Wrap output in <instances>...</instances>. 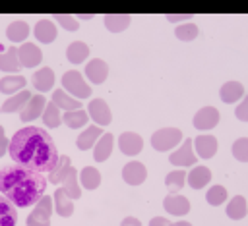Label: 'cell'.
Wrapping results in <instances>:
<instances>
[{"instance_id":"obj_5","label":"cell","mask_w":248,"mask_h":226,"mask_svg":"<svg viewBox=\"0 0 248 226\" xmlns=\"http://www.w3.org/2000/svg\"><path fill=\"white\" fill-rule=\"evenodd\" d=\"M52 211H54V199L48 195H43L39 203L35 205V209L29 212L25 226H50Z\"/></svg>"},{"instance_id":"obj_9","label":"cell","mask_w":248,"mask_h":226,"mask_svg":"<svg viewBox=\"0 0 248 226\" xmlns=\"http://www.w3.org/2000/svg\"><path fill=\"white\" fill-rule=\"evenodd\" d=\"M87 112H89V118H93L97 126H108L112 122L110 108L103 99H91L87 104Z\"/></svg>"},{"instance_id":"obj_4","label":"cell","mask_w":248,"mask_h":226,"mask_svg":"<svg viewBox=\"0 0 248 226\" xmlns=\"http://www.w3.org/2000/svg\"><path fill=\"white\" fill-rule=\"evenodd\" d=\"M182 141V131L178 127H161L151 135V147L155 151H170Z\"/></svg>"},{"instance_id":"obj_15","label":"cell","mask_w":248,"mask_h":226,"mask_svg":"<svg viewBox=\"0 0 248 226\" xmlns=\"http://www.w3.org/2000/svg\"><path fill=\"white\" fill-rule=\"evenodd\" d=\"M85 75H87V79H89L91 83H95V85L105 83V79H107V75H108V66H107V62L101 60V58L89 60L87 66H85Z\"/></svg>"},{"instance_id":"obj_37","label":"cell","mask_w":248,"mask_h":226,"mask_svg":"<svg viewBox=\"0 0 248 226\" xmlns=\"http://www.w3.org/2000/svg\"><path fill=\"white\" fill-rule=\"evenodd\" d=\"M186 176H188V174H186L184 170H172V172H169L167 178H165L167 189H169L170 193L180 191V189L184 187V184H186Z\"/></svg>"},{"instance_id":"obj_7","label":"cell","mask_w":248,"mask_h":226,"mask_svg":"<svg viewBox=\"0 0 248 226\" xmlns=\"http://www.w3.org/2000/svg\"><path fill=\"white\" fill-rule=\"evenodd\" d=\"M192 124H194V127L200 129V131L213 129V127L219 124V110H217L215 106H203V108H200V110L194 114Z\"/></svg>"},{"instance_id":"obj_14","label":"cell","mask_w":248,"mask_h":226,"mask_svg":"<svg viewBox=\"0 0 248 226\" xmlns=\"http://www.w3.org/2000/svg\"><path fill=\"white\" fill-rule=\"evenodd\" d=\"M217 137L215 135H209V133H202L194 139V149L198 153L200 158H211L215 156L217 153Z\"/></svg>"},{"instance_id":"obj_32","label":"cell","mask_w":248,"mask_h":226,"mask_svg":"<svg viewBox=\"0 0 248 226\" xmlns=\"http://www.w3.org/2000/svg\"><path fill=\"white\" fill-rule=\"evenodd\" d=\"M25 77L23 75H6L0 79V93L2 95H16L17 91H23Z\"/></svg>"},{"instance_id":"obj_21","label":"cell","mask_w":248,"mask_h":226,"mask_svg":"<svg viewBox=\"0 0 248 226\" xmlns=\"http://www.w3.org/2000/svg\"><path fill=\"white\" fill-rule=\"evenodd\" d=\"M52 102H54L60 110H64V112L79 110V108H81V100L76 99V97H72V95L66 93L64 89H56V91L52 93Z\"/></svg>"},{"instance_id":"obj_35","label":"cell","mask_w":248,"mask_h":226,"mask_svg":"<svg viewBox=\"0 0 248 226\" xmlns=\"http://www.w3.org/2000/svg\"><path fill=\"white\" fill-rule=\"evenodd\" d=\"M78 170L72 166V170H70V174L66 176V180L62 182V189L66 191V195L70 197V199H79L81 197V187H79V184H78Z\"/></svg>"},{"instance_id":"obj_23","label":"cell","mask_w":248,"mask_h":226,"mask_svg":"<svg viewBox=\"0 0 248 226\" xmlns=\"http://www.w3.org/2000/svg\"><path fill=\"white\" fill-rule=\"evenodd\" d=\"M70 170H72V162H70V156L68 155H62V156H58V162H56V166L48 172V182L50 184H62L64 180H66V176L70 174Z\"/></svg>"},{"instance_id":"obj_10","label":"cell","mask_w":248,"mask_h":226,"mask_svg":"<svg viewBox=\"0 0 248 226\" xmlns=\"http://www.w3.org/2000/svg\"><path fill=\"white\" fill-rule=\"evenodd\" d=\"M17 54H19L21 68H37L43 60L41 48L33 42H21V46L17 48Z\"/></svg>"},{"instance_id":"obj_28","label":"cell","mask_w":248,"mask_h":226,"mask_svg":"<svg viewBox=\"0 0 248 226\" xmlns=\"http://www.w3.org/2000/svg\"><path fill=\"white\" fill-rule=\"evenodd\" d=\"M227 216L229 218H232V220H242L244 216H246V212H248V203H246V199L242 197V195H234L229 203H227Z\"/></svg>"},{"instance_id":"obj_16","label":"cell","mask_w":248,"mask_h":226,"mask_svg":"<svg viewBox=\"0 0 248 226\" xmlns=\"http://www.w3.org/2000/svg\"><path fill=\"white\" fill-rule=\"evenodd\" d=\"M33 35H35V39H37L39 42H43V44H48V42H52V41L58 37L56 25H54L50 19H39V21L35 23V27H33Z\"/></svg>"},{"instance_id":"obj_12","label":"cell","mask_w":248,"mask_h":226,"mask_svg":"<svg viewBox=\"0 0 248 226\" xmlns=\"http://www.w3.org/2000/svg\"><path fill=\"white\" fill-rule=\"evenodd\" d=\"M147 178V168L138 162V160H130L124 168H122V180L128 185H141Z\"/></svg>"},{"instance_id":"obj_38","label":"cell","mask_w":248,"mask_h":226,"mask_svg":"<svg viewBox=\"0 0 248 226\" xmlns=\"http://www.w3.org/2000/svg\"><path fill=\"white\" fill-rule=\"evenodd\" d=\"M227 195H229V191H227L223 185H211V187L205 191V201H207L209 205L217 207V205H223V203L227 201Z\"/></svg>"},{"instance_id":"obj_11","label":"cell","mask_w":248,"mask_h":226,"mask_svg":"<svg viewBox=\"0 0 248 226\" xmlns=\"http://www.w3.org/2000/svg\"><path fill=\"white\" fill-rule=\"evenodd\" d=\"M45 106H46V99L43 95H33L29 99V102L19 110L21 112L19 114V120L21 122H33V120H37L39 116H43Z\"/></svg>"},{"instance_id":"obj_25","label":"cell","mask_w":248,"mask_h":226,"mask_svg":"<svg viewBox=\"0 0 248 226\" xmlns=\"http://www.w3.org/2000/svg\"><path fill=\"white\" fill-rule=\"evenodd\" d=\"M87 56H89V46H87L83 41H74V42L68 44V48H66V58H68L70 64H76V66H78V64L85 62Z\"/></svg>"},{"instance_id":"obj_44","label":"cell","mask_w":248,"mask_h":226,"mask_svg":"<svg viewBox=\"0 0 248 226\" xmlns=\"http://www.w3.org/2000/svg\"><path fill=\"white\" fill-rule=\"evenodd\" d=\"M149 226H170V220H167L165 216H153L149 220Z\"/></svg>"},{"instance_id":"obj_31","label":"cell","mask_w":248,"mask_h":226,"mask_svg":"<svg viewBox=\"0 0 248 226\" xmlns=\"http://www.w3.org/2000/svg\"><path fill=\"white\" fill-rule=\"evenodd\" d=\"M0 70L2 71H17L21 70L19 54L16 46H10L6 52H0Z\"/></svg>"},{"instance_id":"obj_20","label":"cell","mask_w":248,"mask_h":226,"mask_svg":"<svg viewBox=\"0 0 248 226\" xmlns=\"http://www.w3.org/2000/svg\"><path fill=\"white\" fill-rule=\"evenodd\" d=\"M242 95H244V87H242V83H238V81H227V83H223L221 89H219V99H221L225 104L236 102L238 99H242Z\"/></svg>"},{"instance_id":"obj_27","label":"cell","mask_w":248,"mask_h":226,"mask_svg":"<svg viewBox=\"0 0 248 226\" xmlns=\"http://www.w3.org/2000/svg\"><path fill=\"white\" fill-rule=\"evenodd\" d=\"M103 21H105V27H107L110 33H120V31H124V29H128L132 17H130L128 14H107V15L103 17Z\"/></svg>"},{"instance_id":"obj_42","label":"cell","mask_w":248,"mask_h":226,"mask_svg":"<svg viewBox=\"0 0 248 226\" xmlns=\"http://www.w3.org/2000/svg\"><path fill=\"white\" fill-rule=\"evenodd\" d=\"M234 116H236L240 122H248V95H246V97L242 99V102L236 106Z\"/></svg>"},{"instance_id":"obj_26","label":"cell","mask_w":248,"mask_h":226,"mask_svg":"<svg viewBox=\"0 0 248 226\" xmlns=\"http://www.w3.org/2000/svg\"><path fill=\"white\" fill-rule=\"evenodd\" d=\"M33 95L27 91V89H23V91H19V93H16V95H12L10 99H6L4 100V104L0 106V112H16V110H21L27 102H29V99H31Z\"/></svg>"},{"instance_id":"obj_33","label":"cell","mask_w":248,"mask_h":226,"mask_svg":"<svg viewBox=\"0 0 248 226\" xmlns=\"http://www.w3.org/2000/svg\"><path fill=\"white\" fill-rule=\"evenodd\" d=\"M87 120H89V112H85L83 108H79V110H70V112H64V114H62V122H64L68 127H72V129L83 127V126L87 124Z\"/></svg>"},{"instance_id":"obj_22","label":"cell","mask_w":248,"mask_h":226,"mask_svg":"<svg viewBox=\"0 0 248 226\" xmlns=\"http://www.w3.org/2000/svg\"><path fill=\"white\" fill-rule=\"evenodd\" d=\"M31 83L33 87L39 91V93H45V91H50L52 85H54V71L50 68H41L33 73L31 77Z\"/></svg>"},{"instance_id":"obj_46","label":"cell","mask_w":248,"mask_h":226,"mask_svg":"<svg viewBox=\"0 0 248 226\" xmlns=\"http://www.w3.org/2000/svg\"><path fill=\"white\" fill-rule=\"evenodd\" d=\"M120 226H141V222H140L136 216H126V218L120 222Z\"/></svg>"},{"instance_id":"obj_17","label":"cell","mask_w":248,"mask_h":226,"mask_svg":"<svg viewBox=\"0 0 248 226\" xmlns=\"http://www.w3.org/2000/svg\"><path fill=\"white\" fill-rule=\"evenodd\" d=\"M103 135V129H101V126H87V129H83L79 135H78V139H76V145H78V149L79 151H87V149H93L95 147V143L99 141V137Z\"/></svg>"},{"instance_id":"obj_29","label":"cell","mask_w":248,"mask_h":226,"mask_svg":"<svg viewBox=\"0 0 248 226\" xmlns=\"http://www.w3.org/2000/svg\"><path fill=\"white\" fill-rule=\"evenodd\" d=\"M16 222H17L16 205L4 195H0V226H16Z\"/></svg>"},{"instance_id":"obj_24","label":"cell","mask_w":248,"mask_h":226,"mask_svg":"<svg viewBox=\"0 0 248 226\" xmlns=\"http://www.w3.org/2000/svg\"><path fill=\"white\" fill-rule=\"evenodd\" d=\"M52 199H54V211H56L60 216L68 218V216H72V214H74V203H72L74 199H70L62 187H58V189L54 191Z\"/></svg>"},{"instance_id":"obj_43","label":"cell","mask_w":248,"mask_h":226,"mask_svg":"<svg viewBox=\"0 0 248 226\" xmlns=\"http://www.w3.org/2000/svg\"><path fill=\"white\" fill-rule=\"evenodd\" d=\"M8 147H10V141H8V137H6V133H4V127L0 126V156L8 151Z\"/></svg>"},{"instance_id":"obj_6","label":"cell","mask_w":248,"mask_h":226,"mask_svg":"<svg viewBox=\"0 0 248 226\" xmlns=\"http://www.w3.org/2000/svg\"><path fill=\"white\" fill-rule=\"evenodd\" d=\"M169 162L174 164V166H194L196 164V155H194V139L186 137L184 143L174 151L170 153L169 156Z\"/></svg>"},{"instance_id":"obj_34","label":"cell","mask_w":248,"mask_h":226,"mask_svg":"<svg viewBox=\"0 0 248 226\" xmlns=\"http://www.w3.org/2000/svg\"><path fill=\"white\" fill-rule=\"evenodd\" d=\"M79 184L85 189H97L101 185V172L93 166H85L79 172Z\"/></svg>"},{"instance_id":"obj_41","label":"cell","mask_w":248,"mask_h":226,"mask_svg":"<svg viewBox=\"0 0 248 226\" xmlns=\"http://www.w3.org/2000/svg\"><path fill=\"white\" fill-rule=\"evenodd\" d=\"M54 21H58L66 31H78L79 29V21L74 15H68V14H56Z\"/></svg>"},{"instance_id":"obj_18","label":"cell","mask_w":248,"mask_h":226,"mask_svg":"<svg viewBox=\"0 0 248 226\" xmlns=\"http://www.w3.org/2000/svg\"><path fill=\"white\" fill-rule=\"evenodd\" d=\"M112 147H114V135L112 133H103L99 137V141L95 143V147H93V158L97 162H105L110 156Z\"/></svg>"},{"instance_id":"obj_39","label":"cell","mask_w":248,"mask_h":226,"mask_svg":"<svg viewBox=\"0 0 248 226\" xmlns=\"http://www.w3.org/2000/svg\"><path fill=\"white\" fill-rule=\"evenodd\" d=\"M198 33H200V29H198L196 23H182V25H178V27L174 29L176 39H178V41H184V42L194 41V39L198 37Z\"/></svg>"},{"instance_id":"obj_45","label":"cell","mask_w":248,"mask_h":226,"mask_svg":"<svg viewBox=\"0 0 248 226\" xmlns=\"http://www.w3.org/2000/svg\"><path fill=\"white\" fill-rule=\"evenodd\" d=\"M169 21H184V19H192V14H180V15H174V14H167L165 15Z\"/></svg>"},{"instance_id":"obj_1","label":"cell","mask_w":248,"mask_h":226,"mask_svg":"<svg viewBox=\"0 0 248 226\" xmlns=\"http://www.w3.org/2000/svg\"><path fill=\"white\" fill-rule=\"evenodd\" d=\"M10 156L16 164L27 166L37 172H50L58 162V151L52 137L35 126L21 127L10 139Z\"/></svg>"},{"instance_id":"obj_47","label":"cell","mask_w":248,"mask_h":226,"mask_svg":"<svg viewBox=\"0 0 248 226\" xmlns=\"http://www.w3.org/2000/svg\"><path fill=\"white\" fill-rule=\"evenodd\" d=\"M170 226H192V224L186 220H178V222H170Z\"/></svg>"},{"instance_id":"obj_2","label":"cell","mask_w":248,"mask_h":226,"mask_svg":"<svg viewBox=\"0 0 248 226\" xmlns=\"http://www.w3.org/2000/svg\"><path fill=\"white\" fill-rule=\"evenodd\" d=\"M46 180L41 172L21 164H10L0 170V193L16 207L37 205L45 195Z\"/></svg>"},{"instance_id":"obj_3","label":"cell","mask_w":248,"mask_h":226,"mask_svg":"<svg viewBox=\"0 0 248 226\" xmlns=\"http://www.w3.org/2000/svg\"><path fill=\"white\" fill-rule=\"evenodd\" d=\"M62 89L66 93H70L76 99H89L91 97V87L85 83L83 75L78 70H70L62 75Z\"/></svg>"},{"instance_id":"obj_8","label":"cell","mask_w":248,"mask_h":226,"mask_svg":"<svg viewBox=\"0 0 248 226\" xmlns=\"http://www.w3.org/2000/svg\"><path fill=\"white\" fill-rule=\"evenodd\" d=\"M118 149L126 156H136L143 149V139H141V135H138L134 131H122L118 135Z\"/></svg>"},{"instance_id":"obj_36","label":"cell","mask_w":248,"mask_h":226,"mask_svg":"<svg viewBox=\"0 0 248 226\" xmlns=\"http://www.w3.org/2000/svg\"><path fill=\"white\" fill-rule=\"evenodd\" d=\"M43 122H45V126L46 127H58L60 124H62V114H60V108L50 100V102H46V106H45V112H43Z\"/></svg>"},{"instance_id":"obj_48","label":"cell","mask_w":248,"mask_h":226,"mask_svg":"<svg viewBox=\"0 0 248 226\" xmlns=\"http://www.w3.org/2000/svg\"><path fill=\"white\" fill-rule=\"evenodd\" d=\"M93 17V14H81L79 15V19H91Z\"/></svg>"},{"instance_id":"obj_19","label":"cell","mask_w":248,"mask_h":226,"mask_svg":"<svg viewBox=\"0 0 248 226\" xmlns=\"http://www.w3.org/2000/svg\"><path fill=\"white\" fill-rule=\"evenodd\" d=\"M186 182L192 189H202L211 182V170L207 166H194L186 176Z\"/></svg>"},{"instance_id":"obj_40","label":"cell","mask_w":248,"mask_h":226,"mask_svg":"<svg viewBox=\"0 0 248 226\" xmlns=\"http://www.w3.org/2000/svg\"><path fill=\"white\" fill-rule=\"evenodd\" d=\"M232 156L240 162H248V137H238L232 143Z\"/></svg>"},{"instance_id":"obj_30","label":"cell","mask_w":248,"mask_h":226,"mask_svg":"<svg viewBox=\"0 0 248 226\" xmlns=\"http://www.w3.org/2000/svg\"><path fill=\"white\" fill-rule=\"evenodd\" d=\"M27 35H29V25H27V21L16 19V21H12V23L6 27V37H8V41H12V42H23V41L27 39Z\"/></svg>"},{"instance_id":"obj_13","label":"cell","mask_w":248,"mask_h":226,"mask_svg":"<svg viewBox=\"0 0 248 226\" xmlns=\"http://www.w3.org/2000/svg\"><path fill=\"white\" fill-rule=\"evenodd\" d=\"M163 207L172 216H184L190 212V201L180 193H169L163 199Z\"/></svg>"}]
</instances>
